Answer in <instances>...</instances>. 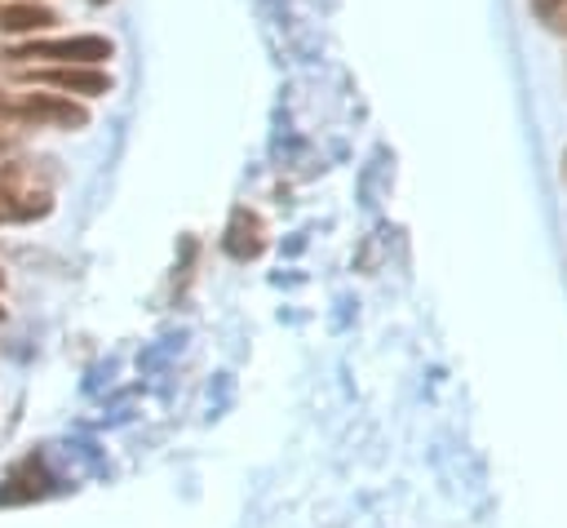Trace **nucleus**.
I'll use <instances>...</instances> for the list:
<instances>
[{"instance_id":"obj_5","label":"nucleus","mask_w":567,"mask_h":528,"mask_svg":"<svg viewBox=\"0 0 567 528\" xmlns=\"http://www.w3.org/2000/svg\"><path fill=\"white\" fill-rule=\"evenodd\" d=\"M58 13L49 4L35 0H0V35H35L44 27H53Z\"/></svg>"},{"instance_id":"obj_7","label":"nucleus","mask_w":567,"mask_h":528,"mask_svg":"<svg viewBox=\"0 0 567 528\" xmlns=\"http://www.w3.org/2000/svg\"><path fill=\"white\" fill-rule=\"evenodd\" d=\"M563 164H567V160H563Z\"/></svg>"},{"instance_id":"obj_3","label":"nucleus","mask_w":567,"mask_h":528,"mask_svg":"<svg viewBox=\"0 0 567 528\" xmlns=\"http://www.w3.org/2000/svg\"><path fill=\"white\" fill-rule=\"evenodd\" d=\"M31 84H49L58 93H75V98H102L111 93V75L102 67H89V62H71V67H31L22 71Z\"/></svg>"},{"instance_id":"obj_1","label":"nucleus","mask_w":567,"mask_h":528,"mask_svg":"<svg viewBox=\"0 0 567 528\" xmlns=\"http://www.w3.org/2000/svg\"><path fill=\"white\" fill-rule=\"evenodd\" d=\"M0 124H44V129H84L89 111L71 93H13L0 89Z\"/></svg>"},{"instance_id":"obj_6","label":"nucleus","mask_w":567,"mask_h":528,"mask_svg":"<svg viewBox=\"0 0 567 528\" xmlns=\"http://www.w3.org/2000/svg\"><path fill=\"white\" fill-rule=\"evenodd\" d=\"M563 0H540V13H549V9H558Z\"/></svg>"},{"instance_id":"obj_2","label":"nucleus","mask_w":567,"mask_h":528,"mask_svg":"<svg viewBox=\"0 0 567 528\" xmlns=\"http://www.w3.org/2000/svg\"><path fill=\"white\" fill-rule=\"evenodd\" d=\"M115 53V44L106 35H58V40H27L13 49V62H53V67H71V62H89L102 67Z\"/></svg>"},{"instance_id":"obj_4","label":"nucleus","mask_w":567,"mask_h":528,"mask_svg":"<svg viewBox=\"0 0 567 528\" xmlns=\"http://www.w3.org/2000/svg\"><path fill=\"white\" fill-rule=\"evenodd\" d=\"M221 244H226V253H230L235 262H248V257H257V253L266 248V222H261L257 213H248V209H235V217H230Z\"/></svg>"}]
</instances>
